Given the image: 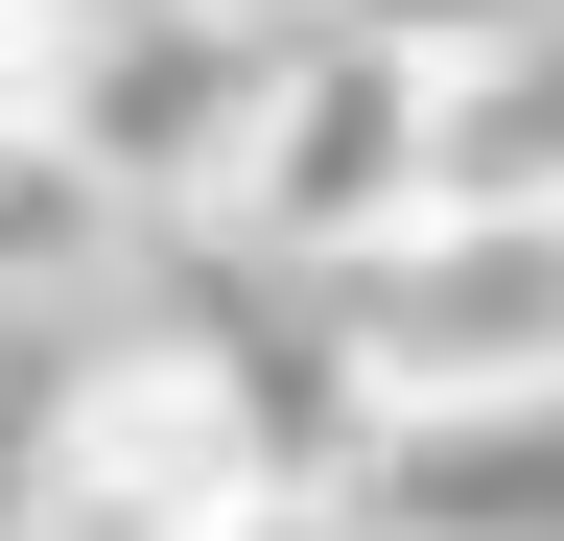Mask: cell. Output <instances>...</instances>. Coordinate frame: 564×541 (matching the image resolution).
I'll use <instances>...</instances> for the list:
<instances>
[{
	"label": "cell",
	"instance_id": "cell-1",
	"mask_svg": "<svg viewBox=\"0 0 564 541\" xmlns=\"http://www.w3.org/2000/svg\"><path fill=\"white\" fill-rule=\"evenodd\" d=\"M329 329L400 447L447 424H564V188H447L377 259H329Z\"/></svg>",
	"mask_w": 564,
	"mask_h": 541
},
{
	"label": "cell",
	"instance_id": "cell-2",
	"mask_svg": "<svg viewBox=\"0 0 564 541\" xmlns=\"http://www.w3.org/2000/svg\"><path fill=\"white\" fill-rule=\"evenodd\" d=\"M400 213H447V47L377 24V0H306L259 142H236V188H212V236L282 259V283H329V259H377Z\"/></svg>",
	"mask_w": 564,
	"mask_h": 541
},
{
	"label": "cell",
	"instance_id": "cell-3",
	"mask_svg": "<svg viewBox=\"0 0 564 541\" xmlns=\"http://www.w3.org/2000/svg\"><path fill=\"white\" fill-rule=\"evenodd\" d=\"M282 470V400L236 329H118V354L47 377V447H24V518L47 541H212Z\"/></svg>",
	"mask_w": 564,
	"mask_h": 541
},
{
	"label": "cell",
	"instance_id": "cell-4",
	"mask_svg": "<svg viewBox=\"0 0 564 541\" xmlns=\"http://www.w3.org/2000/svg\"><path fill=\"white\" fill-rule=\"evenodd\" d=\"M282 24H306V0H70L47 95L95 118V165L141 188V213H212L236 142H259V95H282Z\"/></svg>",
	"mask_w": 564,
	"mask_h": 541
},
{
	"label": "cell",
	"instance_id": "cell-5",
	"mask_svg": "<svg viewBox=\"0 0 564 541\" xmlns=\"http://www.w3.org/2000/svg\"><path fill=\"white\" fill-rule=\"evenodd\" d=\"M141 236H165V213H141V188L95 165V118L24 72V95H0V306H95Z\"/></svg>",
	"mask_w": 564,
	"mask_h": 541
},
{
	"label": "cell",
	"instance_id": "cell-6",
	"mask_svg": "<svg viewBox=\"0 0 564 541\" xmlns=\"http://www.w3.org/2000/svg\"><path fill=\"white\" fill-rule=\"evenodd\" d=\"M212 541H377V518H352V470H259V495L212 518Z\"/></svg>",
	"mask_w": 564,
	"mask_h": 541
},
{
	"label": "cell",
	"instance_id": "cell-7",
	"mask_svg": "<svg viewBox=\"0 0 564 541\" xmlns=\"http://www.w3.org/2000/svg\"><path fill=\"white\" fill-rule=\"evenodd\" d=\"M24 72H47V24H24V0H0V95H24Z\"/></svg>",
	"mask_w": 564,
	"mask_h": 541
},
{
	"label": "cell",
	"instance_id": "cell-8",
	"mask_svg": "<svg viewBox=\"0 0 564 541\" xmlns=\"http://www.w3.org/2000/svg\"><path fill=\"white\" fill-rule=\"evenodd\" d=\"M24 24H70V0H24Z\"/></svg>",
	"mask_w": 564,
	"mask_h": 541
},
{
	"label": "cell",
	"instance_id": "cell-9",
	"mask_svg": "<svg viewBox=\"0 0 564 541\" xmlns=\"http://www.w3.org/2000/svg\"><path fill=\"white\" fill-rule=\"evenodd\" d=\"M0 541H47V518H0Z\"/></svg>",
	"mask_w": 564,
	"mask_h": 541
}]
</instances>
